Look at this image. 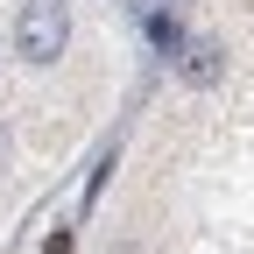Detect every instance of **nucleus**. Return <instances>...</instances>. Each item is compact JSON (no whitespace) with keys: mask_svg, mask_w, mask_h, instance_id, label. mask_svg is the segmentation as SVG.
<instances>
[{"mask_svg":"<svg viewBox=\"0 0 254 254\" xmlns=\"http://www.w3.org/2000/svg\"><path fill=\"white\" fill-rule=\"evenodd\" d=\"M64 36H71V14H64V0H28L14 14V50L28 64H57L64 57Z\"/></svg>","mask_w":254,"mask_h":254,"instance_id":"1","label":"nucleus"},{"mask_svg":"<svg viewBox=\"0 0 254 254\" xmlns=\"http://www.w3.org/2000/svg\"><path fill=\"white\" fill-rule=\"evenodd\" d=\"M148 36H155V50H163V57H184V50H190V43H184V28H177L170 14H155V21H148Z\"/></svg>","mask_w":254,"mask_h":254,"instance_id":"3","label":"nucleus"},{"mask_svg":"<svg viewBox=\"0 0 254 254\" xmlns=\"http://www.w3.org/2000/svg\"><path fill=\"white\" fill-rule=\"evenodd\" d=\"M43 254H71V233H64V226H57V233L43 240Z\"/></svg>","mask_w":254,"mask_h":254,"instance_id":"4","label":"nucleus"},{"mask_svg":"<svg viewBox=\"0 0 254 254\" xmlns=\"http://www.w3.org/2000/svg\"><path fill=\"white\" fill-rule=\"evenodd\" d=\"M219 71H226V50L219 43H190L184 50V78L190 85H219Z\"/></svg>","mask_w":254,"mask_h":254,"instance_id":"2","label":"nucleus"}]
</instances>
